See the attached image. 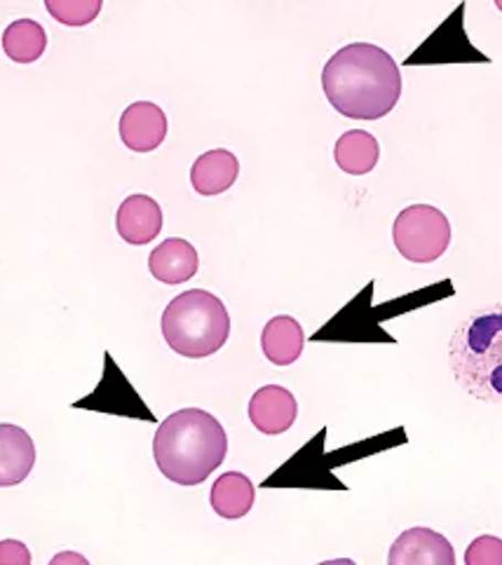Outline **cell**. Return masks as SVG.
Segmentation results:
<instances>
[{"label":"cell","instance_id":"obj_1","mask_svg":"<svg viewBox=\"0 0 502 565\" xmlns=\"http://www.w3.org/2000/svg\"><path fill=\"white\" fill-rule=\"evenodd\" d=\"M329 104L352 120H381L402 97V73L393 54L371 43H350L322 71Z\"/></svg>","mask_w":502,"mask_h":565},{"label":"cell","instance_id":"obj_2","mask_svg":"<svg viewBox=\"0 0 502 565\" xmlns=\"http://www.w3.org/2000/svg\"><path fill=\"white\" fill-rule=\"evenodd\" d=\"M228 437L223 425L202 408H181L162 420L153 439V458L164 479L200 486L223 465Z\"/></svg>","mask_w":502,"mask_h":565},{"label":"cell","instance_id":"obj_3","mask_svg":"<svg viewBox=\"0 0 502 565\" xmlns=\"http://www.w3.org/2000/svg\"><path fill=\"white\" fill-rule=\"evenodd\" d=\"M451 371L470 397L502 404V306L470 315L449 345Z\"/></svg>","mask_w":502,"mask_h":565},{"label":"cell","instance_id":"obj_4","mask_svg":"<svg viewBox=\"0 0 502 565\" xmlns=\"http://www.w3.org/2000/svg\"><path fill=\"white\" fill-rule=\"evenodd\" d=\"M162 335L167 345L185 360H204L226 345L231 315L223 300L204 289L177 296L162 312Z\"/></svg>","mask_w":502,"mask_h":565},{"label":"cell","instance_id":"obj_5","mask_svg":"<svg viewBox=\"0 0 502 565\" xmlns=\"http://www.w3.org/2000/svg\"><path fill=\"white\" fill-rule=\"evenodd\" d=\"M393 239L406 260L427 266L449 249L451 223L432 204H412L395 218Z\"/></svg>","mask_w":502,"mask_h":565},{"label":"cell","instance_id":"obj_6","mask_svg":"<svg viewBox=\"0 0 502 565\" xmlns=\"http://www.w3.org/2000/svg\"><path fill=\"white\" fill-rule=\"evenodd\" d=\"M387 565H456V550L441 533L418 525L395 540Z\"/></svg>","mask_w":502,"mask_h":565},{"label":"cell","instance_id":"obj_7","mask_svg":"<svg viewBox=\"0 0 502 565\" xmlns=\"http://www.w3.org/2000/svg\"><path fill=\"white\" fill-rule=\"evenodd\" d=\"M120 139L132 153H151L167 137V116L153 102H137L120 116Z\"/></svg>","mask_w":502,"mask_h":565},{"label":"cell","instance_id":"obj_8","mask_svg":"<svg viewBox=\"0 0 502 565\" xmlns=\"http://www.w3.org/2000/svg\"><path fill=\"white\" fill-rule=\"evenodd\" d=\"M299 416V404L293 394L282 385H266L254 392L249 402V420L261 435L277 437L293 427Z\"/></svg>","mask_w":502,"mask_h":565},{"label":"cell","instance_id":"obj_9","mask_svg":"<svg viewBox=\"0 0 502 565\" xmlns=\"http://www.w3.org/2000/svg\"><path fill=\"white\" fill-rule=\"evenodd\" d=\"M116 231L132 247H143V244L153 242L162 231L160 204L141 193L125 198L116 216Z\"/></svg>","mask_w":502,"mask_h":565},{"label":"cell","instance_id":"obj_10","mask_svg":"<svg viewBox=\"0 0 502 565\" xmlns=\"http://www.w3.org/2000/svg\"><path fill=\"white\" fill-rule=\"evenodd\" d=\"M200 256L189 239L170 237L148 256V270L162 285H183L197 275Z\"/></svg>","mask_w":502,"mask_h":565},{"label":"cell","instance_id":"obj_11","mask_svg":"<svg viewBox=\"0 0 502 565\" xmlns=\"http://www.w3.org/2000/svg\"><path fill=\"white\" fill-rule=\"evenodd\" d=\"M35 446L20 425L0 423V488L20 486L33 472Z\"/></svg>","mask_w":502,"mask_h":565},{"label":"cell","instance_id":"obj_12","mask_svg":"<svg viewBox=\"0 0 502 565\" xmlns=\"http://www.w3.org/2000/svg\"><path fill=\"white\" fill-rule=\"evenodd\" d=\"M239 177V162L226 148H216L202 153L191 169V183L195 193L204 198H214L226 193Z\"/></svg>","mask_w":502,"mask_h":565},{"label":"cell","instance_id":"obj_13","mask_svg":"<svg viewBox=\"0 0 502 565\" xmlns=\"http://www.w3.org/2000/svg\"><path fill=\"white\" fill-rule=\"evenodd\" d=\"M306 345V333L301 324L289 315H277L264 327L261 348L266 360L275 366H291L299 360Z\"/></svg>","mask_w":502,"mask_h":565},{"label":"cell","instance_id":"obj_14","mask_svg":"<svg viewBox=\"0 0 502 565\" xmlns=\"http://www.w3.org/2000/svg\"><path fill=\"white\" fill-rule=\"evenodd\" d=\"M381 158V146L374 135L364 129H350L333 146V160L341 167V172L350 177H364L374 172Z\"/></svg>","mask_w":502,"mask_h":565},{"label":"cell","instance_id":"obj_15","mask_svg":"<svg viewBox=\"0 0 502 565\" xmlns=\"http://www.w3.org/2000/svg\"><path fill=\"white\" fill-rule=\"evenodd\" d=\"M210 500H212V510L221 519L237 521L252 512L256 491H254V483L247 475L226 472L214 481Z\"/></svg>","mask_w":502,"mask_h":565},{"label":"cell","instance_id":"obj_16","mask_svg":"<svg viewBox=\"0 0 502 565\" xmlns=\"http://www.w3.org/2000/svg\"><path fill=\"white\" fill-rule=\"evenodd\" d=\"M47 47L45 29L33 19H17L3 31V52L14 64L39 62Z\"/></svg>","mask_w":502,"mask_h":565},{"label":"cell","instance_id":"obj_17","mask_svg":"<svg viewBox=\"0 0 502 565\" xmlns=\"http://www.w3.org/2000/svg\"><path fill=\"white\" fill-rule=\"evenodd\" d=\"M47 12L57 19L64 26H87L95 22L102 12L99 0H81V3H71V0H47Z\"/></svg>","mask_w":502,"mask_h":565},{"label":"cell","instance_id":"obj_18","mask_svg":"<svg viewBox=\"0 0 502 565\" xmlns=\"http://www.w3.org/2000/svg\"><path fill=\"white\" fill-rule=\"evenodd\" d=\"M464 565H502V540L495 535L472 540L464 552Z\"/></svg>","mask_w":502,"mask_h":565},{"label":"cell","instance_id":"obj_19","mask_svg":"<svg viewBox=\"0 0 502 565\" xmlns=\"http://www.w3.org/2000/svg\"><path fill=\"white\" fill-rule=\"evenodd\" d=\"M0 565H31V552L20 540H0Z\"/></svg>","mask_w":502,"mask_h":565},{"label":"cell","instance_id":"obj_20","mask_svg":"<svg viewBox=\"0 0 502 565\" xmlns=\"http://www.w3.org/2000/svg\"><path fill=\"white\" fill-rule=\"evenodd\" d=\"M50 565H89V561L78 552H60L57 556H52Z\"/></svg>","mask_w":502,"mask_h":565},{"label":"cell","instance_id":"obj_21","mask_svg":"<svg viewBox=\"0 0 502 565\" xmlns=\"http://www.w3.org/2000/svg\"><path fill=\"white\" fill-rule=\"evenodd\" d=\"M318 565H357L352 558H333V561H324V563H318Z\"/></svg>","mask_w":502,"mask_h":565}]
</instances>
